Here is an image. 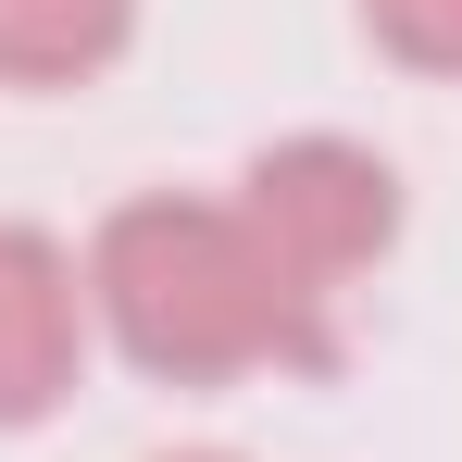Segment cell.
Returning a JSON list of instances; mask_svg holds the SVG:
<instances>
[{
  "label": "cell",
  "instance_id": "1",
  "mask_svg": "<svg viewBox=\"0 0 462 462\" xmlns=\"http://www.w3.org/2000/svg\"><path fill=\"white\" fill-rule=\"evenodd\" d=\"M88 263V325L162 387H226L263 375V363H312V300L263 263V237L237 200H188V188H151V200H113Z\"/></svg>",
  "mask_w": 462,
  "mask_h": 462
},
{
  "label": "cell",
  "instance_id": "2",
  "mask_svg": "<svg viewBox=\"0 0 462 462\" xmlns=\"http://www.w3.org/2000/svg\"><path fill=\"white\" fill-rule=\"evenodd\" d=\"M237 213H250V237H263V263L325 312L350 275H375L387 250H400V162L363 151V138H325V125H312V138L250 151Z\"/></svg>",
  "mask_w": 462,
  "mask_h": 462
},
{
  "label": "cell",
  "instance_id": "3",
  "mask_svg": "<svg viewBox=\"0 0 462 462\" xmlns=\"http://www.w3.org/2000/svg\"><path fill=\"white\" fill-rule=\"evenodd\" d=\"M88 363V263L51 226H0V438L51 425Z\"/></svg>",
  "mask_w": 462,
  "mask_h": 462
},
{
  "label": "cell",
  "instance_id": "4",
  "mask_svg": "<svg viewBox=\"0 0 462 462\" xmlns=\"http://www.w3.org/2000/svg\"><path fill=\"white\" fill-rule=\"evenodd\" d=\"M138 0H0V88H88L125 63Z\"/></svg>",
  "mask_w": 462,
  "mask_h": 462
},
{
  "label": "cell",
  "instance_id": "5",
  "mask_svg": "<svg viewBox=\"0 0 462 462\" xmlns=\"http://www.w3.org/2000/svg\"><path fill=\"white\" fill-rule=\"evenodd\" d=\"M363 38L400 76H462V0H363Z\"/></svg>",
  "mask_w": 462,
  "mask_h": 462
},
{
  "label": "cell",
  "instance_id": "6",
  "mask_svg": "<svg viewBox=\"0 0 462 462\" xmlns=\"http://www.w3.org/2000/svg\"><path fill=\"white\" fill-rule=\"evenodd\" d=\"M162 462H237V450H162Z\"/></svg>",
  "mask_w": 462,
  "mask_h": 462
}]
</instances>
